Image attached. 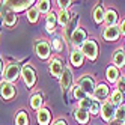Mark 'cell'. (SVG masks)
<instances>
[{
	"instance_id": "ac0fdd59",
	"label": "cell",
	"mask_w": 125,
	"mask_h": 125,
	"mask_svg": "<svg viewBox=\"0 0 125 125\" xmlns=\"http://www.w3.org/2000/svg\"><path fill=\"white\" fill-rule=\"evenodd\" d=\"M104 21L107 23V26H116V21H118V14L113 9H109L104 14Z\"/></svg>"
},
{
	"instance_id": "6da1fadb",
	"label": "cell",
	"mask_w": 125,
	"mask_h": 125,
	"mask_svg": "<svg viewBox=\"0 0 125 125\" xmlns=\"http://www.w3.org/2000/svg\"><path fill=\"white\" fill-rule=\"evenodd\" d=\"M82 53H83V56L89 57L91 60H95L96 56H98V45H96V42L92 41V39L84 41V44L82 45Z\"/></svg>"
},
{
	"instance_id": "2e32d148",
	"label": "cell",
	"mask_w": 125,
	"mask_h": 125,
	"mask_svg": "<svg viewBox=\"0 0 125 125\" xmlns=\"http://www.w3.org/2000/svg\"><path fill=\"white\" fill-rule=\"evenodd\" d=\"M71 63L74 66H82L83 65V53H82V50H74L71 53Z\"/></svg>"
},
{
	"instance_id": "8992f818",
	"label": "cell",
	"mask_w": 125,
	"mask_h": 125,
	"mask_svg": "<svg viewBox=\"0 0 125 125\" xmlns=\"http://www.w3.org/2000/svg\"><path fill=\"white\" fill-rule=\"evenodd\" d=\"M23 78H24V83L27 84V87H32L36 82V77H35V71L30 66H24L23 68V73H21Z\"/></svg>"
},
{
	"instance_id": "8fae6325",
	"label": "cell",
	"mask_w": 125,
	"mask_h": 125,
	"mask_svg": "<svg viewBox=\"0 0 125 125\" xmlns=\"http://www.w3.org/2000/svg\"><path fill=\"white\" fill-rule=\"evenodd\" d=\"M50 73L54 77H60L63 73V66H62V62L59 59H53L50 62Z\"/></svg>"
},
{
	"instance_id": "30bf717a",
	"label": "cell",
	"mask_w": 125,
	"mask_h": 125,
	"mask_svg": "<svg viewBox=\"0 0 125 125\" xmlns=\"http://www.w3.org/2000/svg\"><path fill=\"white\" fill-rule=\"evenodd\" d=\"M36 54L41 59H47L50 56V45L45 41H41V42L36 44Z\"/></svg>"
},
{
	"instance_id": "4dcf8cb0",
	"label": "cell",
	"mask_w": 125,
	"mask_h": 125,
	"mask_svg": "<svg viewBox=\"0 0 125 125\" xmlns=\"http://www.w3.org/2000/svg\"><path fill=\"white\" fill-rule=\"evenodd\" d=\"M48 9H50V2H47V0L39 2V5H38V11H41V12H48Z\"/></svg>"
},
{
	"instance_id": "5b68a950",
	"label": "cell",
	"mask_w": 125,
	"mask_h": 125,
	"mask_svg": "<svg viewBox=\"0 0 125 125\" xmlns=\"http://www.w3.org/2000/svg\"><path fill=\"white\" fill-rule=\"evenodd\" d=\"M78 86L83 89V91L89 95V94H94L95 91V83H94V80L89 77V75H84L78 80Z\"/></svg>"
},
{
	"instance_id": "cb8c5ba5",
	"label": "cell",
	"mask_w": 125,
	"mask_h": 125,
	"mask_svg": "<svg viewBox=\"0 0 125 125\" xmlns=\"http://www.w3.org/2000/svg\"><path fill=\"white\" fill-rule=\"evenodd\" d=\"M30 105L33 107V109L39 110V109H41V105H42V96H41L39 94L33 95V96H32V100H30Z\"/></svg>"
},
{
	"instance_id": "484cf974",
	"label": "cell",
	"mask_w": 125,
	"mask_h": 125,
	"mask_svg": "<svg viewBox=\"0 0 125 125\" xmlns=\"http://www.w3.org/2000/svg\"><path fill=\"white\" fill-rule=\"evenodd\" d=\"M94 18H95V21H96L98 24H100L101 21H104V11H103V6H96V8H95Z\"/></svg>"
},
{
	"instance_id": "277c9868",
	"label": "cell",
	"mask_w": 125,
	"mask_h": 125,
	"mask_svg": "<svg viewBox=\"0 0 125 125\" xmlns=\"http://www.w3.org/2000/svg\"><path fill=\"white\" fill-rule=\"evenodd\" d=\"M103 36L105 41H118L121 36V30L119 26H107L103 32Z\"/></svg>"
},
{
	"instance_id": "d590c367",
	"label": "cell",
	"mask_w": 125,
	"mask_h": 125,
	"mask_svg": "<svg viewBox=\"0 0 125 125\" xmlns=\"http://www.w3.org/2000/svg\"><path fill=\"white\" fill-rule=\"evenodd\" d=\"M119 30H121V33L122 35H125V18L121 21V26H119Z\"/></svg>"
},
{
	"instance_id": "3957f363",
	"label": "cell",
	"mask_w": 125,
	"mask_h": 125,
	"mask_svg": "<svg viewBox=\"0 0 125 125\" xmlns=\"http://www.w3.org/2000/svg\"><path fill=\"white\" fill-rule=\"evenodd\" d=\"M115 105L110 103V101H105L103 105H101V116H103V119L105 122H112L113 121V116H115Z\"/></svg>"
},
{
	"instance_id": "d4e9b609",
	"label": "cell",
	"mask_w": 125,
	"mask_h": 125,
	"mask_svg": "<svg viewBox=\"0 0 125 125\" xmlns=\"http://www.w3.org/2000/svg\"><path fill=\"white\" fill-rule=\"evenodd\" d=\"M115 119L119 122H125V105H119L115 112Z\"/></svg>"
},
{
	"instance_id": "7402d4cb",
	"label": "cell",
	"mask_w": 125,
	"mask_h": 125,
	"mask_svg": "<svg viewBox=\"0 0 125 125\" xmlns=\"http://www.w3.org/2000/svg\"><path fill=\"white\" fill-rule=\"evenodd\" d=\"M15 125H29V118L26 112H20L15 116Z\"/></svg>"
},
{
	"instance_id": "1f68e13d",
	"label": "cell",
	"mask_w": 125,
	"mask_h": 125,
	"mask_svg": "<svg viewBox=\"0 0 125 125\" xmlns=\"http://www.w3.org/2000/svg\"><path fill=\"white\" fill-rule=\"evenodd\" d=\"M118 91L119 92H125V77H121L119 80H118Z\"/></svg>"
},
{
	"instance_id": "9a60e30c",
	"label": "cell",
	"mask_w": 125,
	"mask_h": 125,
	"mask_svg": "<svg viewBox=\"0 0 125 125\" xmlns=\"http://www.w3.org/2000/svg\"><path fill=\"white\" fill-rule=\"evenodd\" d=\"M74 116H75L77 122H78V124H82V125H84V124L89 121V112H87V110H84V109H80V107L75 110Z\"/></svg>"
},
{
	"instance_id": "e0dca14e",
	"label": "cell",
	"mask_w": 125,
	"mask_h": 125,
	"mask_svg": "<svg viewBox=\"0 0 125 125\" xmlns=\"http://www.w3.org/2000/svg\"><path fill=\"white\" fill-rule=\"evenodd\" d=\"M36 118H38L39 125H48V122H50V112L47 109H39Z\"/></svg>"
},
{
	"instance_id": "74e56055",
	"label": "cell",
	"mask_w": 125,
	"mask_h": 125,
	"mask_svg": "<svg viewBox=\"0 0 125 125\" xmlns=\"http://www.w3.org/2000/svg\"><path fill=\"white\" fill-rule=\"evenodd\" d=\"M54 125H66V122H65V121H62V119H60V121H57V122H56Z\"/></svg>"
},
{
	"instance_id": "f35d334b",
	"label": "cell",
	"mask_w": 125,
	"mask_h": 125,
	"mask_svg": "<svg viewBox=\"0 0 125 125\" xmlns=\"http://www.w3.org/2000/svg\"><path fill=\"white\" fill-rule=\"evenodd\" d=\"M0 73H2V60H0Z\"/></svg>"
},
{
	"instance_id": "603a6c76",
	"label": "cell",
	"mask_w": 125,
	"mask_h": 125,
	"mask_svg": "<svg viewBox=\"0 0 125 125\" xmlns=\"http://www.w3.org/2000/svg\"><path fill=\"white\" fill-rule=\"evenodd\" d=\"M45 26H47V30H48V32H53V30H54V26H56V15H54V14H48V15H47Z\"/></svg>"
},
{
	"instance_id": "836d02e7",
	"label": "cell",
	"mask_w": 125,
	"mask_h": 125,
	"mask_svg": "<svg viewBox=\"0 0 125 125\" xmlns=\"http://www.w3.org/2000/svg\"><path fill=\"white\" fill-rule=\"evenodd\" d=\"M89 110H91V113L96 115L98 112H100V105H98L96 103H92V105H91V109H89Z\"/></svg>"
},
{
	"instance_id": "e575fe53",
	"label": "cell",
	"mask_w": 125,
	"mask_h": 125,
	"mask_svg": "<svg viewBox=\"0 0 125 125\" xmlns=\"http://www.w3.org/2000/svg\"><path fill=\"white\" fill-rule=\"evenodd\" d=\"M53 47H54L56 51H60V50H62V44H60V41H59V39H54V41H53Z\"/></svg>"
},
{
	"instance_id": "83f0119b",
	"label": "cell",
	"mask_w": 125,
	"mask_h": 125,
	"mask_svg": "<svg viewBox=\"0 0 125 125\" xmlns=\"http://www.w3.org/2000/svg\"><path fill=\"white\" fill-rule=\"evenodd\" d=\"M38 14H39L38 8H30V9L27 11V20H29L30 23H36V20H38Z\"/></svg>"
},
{
	"instance_id": "ba28073f",
	"label": "cell",
	"mask_w": 125,
	"mask_h": 125,
	"mask_svg": "<svg viewBox=\"0 0 125 125\" xmlns=\"http://www.w3.org/2000/svg\"><path fill=\"white\" fill-rule=\"evenodd\" d=\"M0 94H2V96L5 98V100H11V98L15 95V89L11 83L8 82H3L2 84H0Z\"/></svg>"
},
{
	"instance_id": "52a82bcc",
	"label": "cell",
	"mask_w": 125,
	"mask_h": 125,
	"mask_svg": "<svg viewBox=\"0 0 125 125\" xmlns=\"http://www.w3.org/2000/svg\"><path fill=\"white\" fill-rule=\"evenodd\" d=\"M84 39H86V32L83 30V29H80V27H77L74 32H73V36H71V41H73V44L74 45H83L84 44Z\"/></svg>"
},
{
	"instance_id": "5bb4252c",
	"label": "cell",
	"mask_w": 125,
	"mask_h": 125,
	"mask_svg": "<svg viewBox=\"0 0 125 125\" xmlns=\"http://www.w3.org/2000/svg\"><path fill=\"white\" fill-rule=\"evenodd\" d=\"M113 63H115L116 68H121V66L125 65V51L124 50L119 48L113 53Z\"/></svg>"
},
{
	"instance_id": "4316f807",
	"label": "cell",
	"mask_w": 125,
	"mask_h": 125,
	"mask_svg": "<svg viewBox=\"0 0 125 125\" xmlns=\"http://www.w3.org/2000/svg\"><path fill=\"white\" fill-rule=\"evenodd\" d=\"M57 21H59L60 26H66L68 21H69V14L66 11H60L59 15H57Z\"/></svg>"
},
{
	"instance_id": "44dd1931",
	"label": "cell",
	"mask_w": 125,
	"mask_h": 125,
	"mask_svg": "<svg viewBox=\"0 0 125 125\" xmlns=\"http://www.w3.org/2000/svg\"><path fill=\"white\" fill-rule=\"evenodd\" d=\"M124 101V96H122V92H119L118 89L112 94V96H110V103L113 104V105H121V103Z\"/></svg>"
},
{
	"instance_id": "d6a6232c",
	"label": "cell",
	"mask_w": 125,
	"mask_h": 125,
	"mask_svg": "<svg viewBox=\"0 0 125 125\" xmlns=\"http://www.w3.org/2000/svg\"><path fill=\"white\" fill-rule=\"evenodd\" d=\"M57 5H59V8L62 11H66V8L71 5V2H68V0H66V2H62V0H60V2H57Z\"/></svg>"
},
{
	"instance_id": "f546056e",
	"label": "cell",
	"mask_w": 125,
	"mask_h": 125,
	"mask_svg": "<svg viewBox=\"0 0 125 125\" xmlns=\"http://www.w3.org/2000/svg\"><path fill=\"white\" fill-rule=\"evenodd\" d=\"M80 109H84V110H87L89 112V109H91V105H92V101L89 100V98H84V100H82L80 101Z\"/></svg>"
},
{
	"instance_id": "7a4b0ae2",
	"label": "cell",
	"mask_w": 125,
	"mask_h": 125,
	"mask_svg": "<svg viewBox=\"0 0 125 125\" xmlns=\"http://www.w3.org/2000/svg\"><path fill=\"white\" fill-rule=\"evenodd\" d=\"M18 75H20V65L18 63H9L3 71V77L8 83L15 82V80L18 78Z\"/></svg>"
},
{
	"instance_id": "f1b7e54d",
	"label": "cell",
	"mask_w": 125,
	"mask_h": 125,
	"mask_svg": "<svg viewBox=\"0 0 125 125\" xmlns=\"http://www.w3.org/2000/svg\"><path fill=\"white\" fill-rule=\"evenodd\" d=\"M73 94H74V98H77L78 101H82V100H84V98H87V96H86L87 94H86L80 86H75V87H74V92H73Z\"/></svg>"
},
{
	"instance_id": "d6986e66",
	"label": "cell",
	"mask_w": 125,
	"mask_h": 125,
	"mask_svg": "<svg viewBox=\"0 0 125 125\" xmlns=\"http://www.w3.org/2000/svg\"><path fill=\"white\" fill-rule=\"evenodd\" d=\"M3 21H5V24L8 26V27H12V26L17 23V14H15L14 11L5 12V14H3Z\"/></svg>"
},
{
	"instance_id": "4fadbf2b",
	"label": "cell",
	"mask_w": 125,
	"mask_h": 125,
	"mask_svg": "<svg viewBox=\"0 0 125 125\" xmlns=\"http://www.w3.org/2000/svg\"><path fill=\"white\" fill-rule=\"evenodd\" d=\"M107 95H109V87H107L104 83H100L98 86H95L94 96L96 98V100H104Z\"/></svg>"
},
{
	"instance_id": "7c38bea8",
	"label": "cell",
	"mask_w": 125,
	"mask_h": 125,
	"mask_svg": "<svg viewBox=\"0 0 125 125\" xmlns=\"http://www.w3.org/2000/svg\"><path fill=\"white\" fill-rule=\"evenodd\" d=\"M30 3H33V2H29V0H24V2H6V6L11 8L14 12H18V11H21V9L29 8Z\"/></svg>"
},
{
	"instance_id": "9c48e42d",
	"label": "cell",
	"mask_w": 125,
	"mask_h": 125,
	"mask_svg": "<svg viewBox=\"0 0 125 125\" xmlns=\"http://www.w3.org/2000/svg\"><path fill=\"white\" fill-rule=\"evenodd\" d=\"M71 80H73V74H71V71L68 68H65L63 73H62V75H60V86H62V89H63V92L69 89Z\"/></svg>"
},
{
	"instance_id": "8d00e7d4",
	"label": "cell",
	"mask_w": 125,
	"mask_h": 125,
	"mask_svg": "<svg viewBox=\"0 0 125 125\" xmlns=\"http://www.w3.org/2000/svg\"><path fill=\"white\" fill-rule=\"evenodd\" d=\"M109 125H122V122H119V121H116V119H115V121H112Z\"/></svg>"
},
{
	"instance_id": "ffe728a7",
	"label": "cell",
	"mask_w": 125,
	"mask_h": 125,
	"mask_svg": "<svg viewBox=\"0 0 125 125\" xmlns=\"http://www.w3.org/2000/svg\"><path fill=\"white\" fill-rule=\"evenodd\" d=\"M107 80L112 82V83H115V82L119 80V71H118L116 66H109L107 68Z\"/></svg>"
}]
</instances>
